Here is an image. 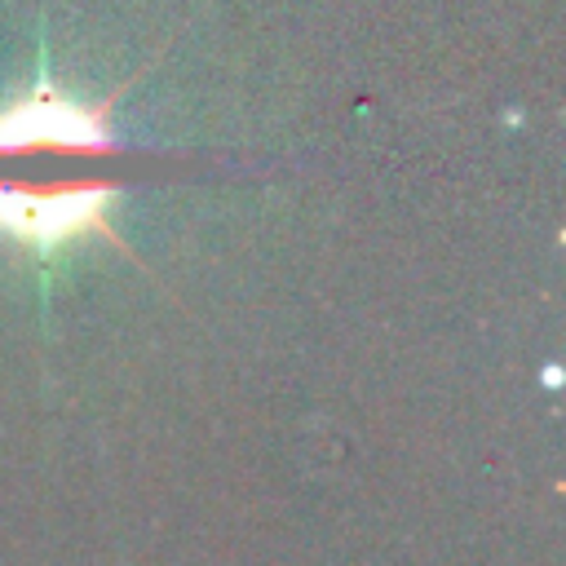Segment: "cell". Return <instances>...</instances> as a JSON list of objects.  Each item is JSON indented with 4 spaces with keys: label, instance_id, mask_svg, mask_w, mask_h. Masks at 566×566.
Returning <instances> with one entry per match:
<instances>
[{
    "label": "cell",
    "instance_id": "6da1fadb",
    "mask_svg": "<svg viewBox=\"0 0 566 566\" xmlns=\"http://www.w3.org/2000/svg\"><path fill=\"white\" fill-rule=\"evenodd\" d=\"M115 186L102 181H62V186H0V239H13L22 248H57L66 239H111L124 248V239L111 230V203Z\"/></svg>",
    "mask_w": 566,
    "mask_h": 566
},
{
    "label": "cell",
    "instance_id": "7a4b0ae2",
    "mask_svg": "<svg viewBox=\"0 0 566 566\" xmlns=\"http://www.w3.org/2000/svg\"><path fill=\"white\" fill-rule=\"evenodd\" d=\"M53 146V150H111V102L75 106L40 84L31 97L0 106V155Z\"/></svg>",
    "mask_w": 566,
    "mask_h": 566
}]
</instances>
